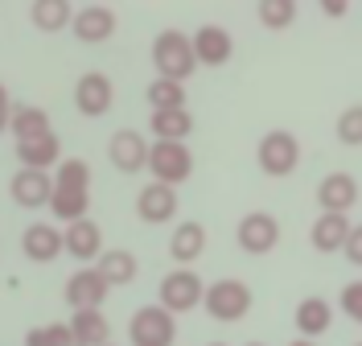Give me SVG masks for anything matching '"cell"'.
<instances>
[{"instance_id":"1","label":"cell","mask_w":362,"mask_h":346,"mask_svg":"<svg viewBox=\"0 0 362 346\" xmlns=\"http://www.w3.org/2000/svg\"><path fill=\"white\" fill-rule=\"evenodd\" d=\"M153 67H157V79H173V83H185L194 70H198V58H194V38L181 33V29H160L153 38Z\"/></svg>"},{"instance_id":"2","label":"cell","mask_w":362,"mask_h":346,"mask_svg":"<svg viewBox=\"0 0 362 346\" xmlns=\"http://www.w3.org/2000/svg\"><path fill=\"white\" fill-rule=\"evenodd\" d=\"M251 305H255V297H251V289L243 284V280H235V277H223V280H214V284H206V301H202V309L214 318V322H243L251 313Z\"/></svg>"},{"instance_id":"3","label":"cell","mask_w":362,"mask_h":346,"mask_svg":"<svg viewBox=\"0 0 362 346\" xmlns=\"http://www.w3.org/2000/svg\"><path fill=\"white\" fill-rule=\"evenodd\" d=\"M255 161L268 178H293L296 165H300V140L288 132V128H272L259 137V149H255Z\"/></svg>"},{"instance_id":"4","label":"cell","mask_w":362,"mask_h":346,"mask_svg":"<svg viewBox=\"0 0 362 346\" xmlns=\"http://www.w3.org/2000/svg\"><path fill=\"white\" fill-rule=\"evenodd\" d=\"M202 301H206V284H202V277H198L194 268H173V272L160 277L157 305L160 309H169L173 318H177V313H189V309H198Z\"/></svg>"},{"instance_id":"5","label":"cell","mask_w":362,"mask_h":346,"mask_svg":"<svg viewBox=\"0 0 362 346\" xmlns=\"http://www.w3.org/2000/svg\"><path fill=\"white\" fill-rule=\"evenodd\" d=\"M148 173H153V182L160 185H185L194 178V153H189V144H173V140H153V149H148Z\"/></svg>"},{"instance_id":"6","label":"cell","mask_w":362,"mask_h":346,"mask_svg":"<svg viewBox=\"0 0 362 346\" xmlns=\"http://www.w3.org/2000/svg\"><path fill=\"white\" fill-rule=\"evenodd\" d=\"M128 342L132 346H173L177 342V318L160 305H140L128 318Z\"/></svg>"},{"instance_id":"7","label":"cell","mask_w":362,"mask_h":346,"mask_svg":"<svg viewBox=\"0 0 362 346\" xmlns=\"http://www.w3.org/2000/svg\"><path fill=\"white\" fill-rule=\"evenodd\" d=\"M235 243L247 255L276 252V243H280V219L268 214V210H247V214L239 219V227H235Z\"/></svg>"},{"instance_id":"8","label":"cell","mask_w":362,"mask_h":346,"mask_svg":"<svg viewBox=\"0 0 362 346\" xmlns=\"http://www.w3.org/2000/svg\"><path fill=\"white\" fill-rule=\"evenodd\" d=\"M107 293H112V284H107V277H103L99 268H78V272H70L66 289H62V297H66L70 309H103Z\"/></svg>"},{"instance_id":"9","label":"cell","mask_w":362,"mask_h":346,"mask_svg":"<svg viewBox=\"0 0 362 346\" xmlns=\"http://www.w3.org/2000/svg\"><path fill=\"white\" fill-rule=\"evenodd\" d=\"M115 103V83L103 74V70H87L78 83H74V108L90 120H99V115H107Z\"/></svg>"},{"instance_id":"10","label":"cell","mask_w":362,"mask_h":346,"mask_svg":"<svg viewBox=\"0 0 362 346\" xmlns=\"http://www.w3.org/2000/svg\"><path fill=\"white\" fill-rule=\"evenodd\" d=\"M148 140L140 137L136 128H119V132H112V140H107V161L119 169V173H140V169H148Z\"/></svg>"},{"instance_id":"11","label":"cell","mask_w":362,"mask_h":346,"mask_svg":"<svg viewBox=\"0 0 362 346\" xmlns=\"http://www.w3.org/2000/svg\"><path fill=\"white\" fill-rule=\"evenodd\" d=\"M136 219L148 223V227L173 223L177 219V190L173 185H160V182H148L136 194Z\"/></svg>"},{"instance_id":"12","label":"cell","mask_w":362,"mask_h":346,"mask_svg":"<svg viewBox=\"0 0 362 346\" xmlns=\"http://www.w3.org/2000/svg\"><path fill=\"white\" fill-rule=\"evenodd\" d=\"M194 58H198V67H226L230 58H235V38H230V29L223 25H198L194 33Z\"/></svg>"},{"instance_id":"13","label":"cell","mask_w":362,"mask_h":346,"mask_svg":"<svg viewBox=\"0 0 362 346\" xmlns=\"http://www.w3.org/2000/svg\"><path fill=\"white\" fill-rule=\"evenodd\" d=\"M358 182H354V173H325L321 185H317V207L321 214H350V210L358 207Z\"/></svg>"},{"instance_id":"14","label":"cell","mask_w":362,"mask_h":346,"mask_svg":"<svg viewBox=\"0 0 362 346\" xmlns=\"http://www.w3.org/2000/svg\"><path fill=\"white\" fill-rule=\"evenodd\" d=\"M62 239H66V255L78 260L83 268H87V264H99V255L107 252V248H103V227H99L95 219H78V223L62 227Z\"/></svg>"},{"instance_id":"15","label":"cell","mask_w":362,"mask_h":346,"mask_svg":"<svg viewBox=\"0 0 362 346\" xmlns=\"http://www.w3.org/2000/svg\"><path fill=\"white\" fill-rule=\"evenodd\" d=\"M8 198L25 210L49 207V198H54V178H49L45 169H17L13 182H8Z\"/></svg>"},{"instance_id":"16","label":"cell","mask_w":362,"mask_h":346,"mask_svg":"<svg viewBox=\"0 0 362 346\" xmlns=\"http://www.w3.org/2000/svg\"><path fill=\"white\" fill-rule=\"evenodd\" d=\"M21 252L33 264H54L58 255L66 252V239H62V231L54 223H29L21 231Z\"/></svg>"},{"instance_id":"17","label":"cell","mask_w":362,"mask_h":346,"mask_svg":"<svg viewBox=\"0 0 362 346\" xmlns=\"http://www.w3.org/2000/svg\"><path fill=\"white\" fill-rule=\"evenodd\" d=\"M115 8L107 4H83L78 13H74V25H70V33L78 38V42H87V46H99V42H107L115 38Z\"/></svg>"},{"instance_id":"18","label":"cell","mask_w":362,"mask_h":346,"mask_svg":"<svg viewBox=\"0 0 362 346\" xmlns=\"http://www.w3.org/2000/svg\"><path fill=\"white\" fill-rule=\"evenodd\" d=\"M350 231H354L350 214H317L313 227H309V243H313V252L334 255V252H341V248H346Z\"/></svg>"},{"instance_id":"19","label":"cell","mask_w":362,"mask_h":346,"mask_svg":"<svg viewBox=\"0 0 362 346\" xmlns=\"http://www.w3.org/2000/svg\"><path fill=\"white\" fill-rule=\"evenodd\" d=\"M293 325H296V334L300 338H321V334H329V325H334V305L325 297H305L300 305H296V313H293Z\"/></svg>"},{"instance_id":"20","label":"cell","mask_w":362,"mask_h":346,"mask_svg":"<svg viewBox=\"0 0 362 346\" xmlns=\"http://www.w3.org/2000/svg\"><path fill=\"white\" fill-rule=\"evenodd\" d=\"M206 252V227L198 223V219H185L181 227H173V235H169V255H173V264H194V260H202Z\"/></svg>"},{"instance_id":"21","label":"cell","mask_w":362,"mask_h":346,"mask_svg":"<svg viewBox=\"0 0 362 346\" xmlns=\"http://www.w3.org/2000/svg\"><path fill=\"white\" fill-rule=\"evenodd\" d=\"M70 334L78 346H107L112 342V322L103 309H74L70 313Z\"/></svg>"},{"instance_id":"22","label":"cell","mask_w":362,"mask_h":346,"mask_svg":"<svg viewBox=\"0 0 362 346\" xmlns=\"http://www.w3.org/2000/svg\"><path fill=\"white\" fill-rule=\"evenodd\" d=\"M95 268L107 277L112 289H128V284L140 277V260H136V252H128V248H107V252L99 255Z\"/></svg>"},{"instance_id":"23","label":"cell","mask_w":362,"mask_h":346,"mask_svg":"<svg viewBox=\"0 0 362 346\" xmlns=\"http://www.w3.org/2000/svg\"><path fill=\"white\" fill-rule=\"evenodd\" d=\"M17 161L25 169H58L62 165V140L54 137H37V140H21L17 144Z\"/></svg>"},{"instance_id":"24","label":"cell","mask_w":362,"mask_h":346,"mask_svg":"<svg viewBox=\"0 0 362 346\" xmlns=\"http://www.w3.org/2000/svg\"><path fill=\"white\" fill-rule=\"evenodd\" d=\"M74 4L70 0H33V8H29V21L33 29H42V33H62L74 25Z\"/></svg>"},{"instance_id":"25","label":"cell","mask_w":362,"mask_h":346,"mask_svg":"<svg viewBox=\"0 0 362 346\" xmlns=\"http://www.w3.org/2000/svg\"><path fill=\"white\" fill-rule=\"evenodd\" d=\"M8 132L17 137V144H21V140L49 137L54 128H49V115H45V108H37V103H17V108H13V124H8Z\"/></svg>"},{"instance_id":"26","label":"cell","mask_w":362,"mask_h":346,"mask_svg":"<svg viewBox=\"0 0 362 346\" xmlns=\"http://www.w3.org/2000/svg\"><path fill=\"white\" fill-rule=\"evenodd\" d=\"M148 128H153L157 140L185 144V137L194 132V115H189V108H181V112H153L148 115Z\"/></svg>"},{"instance_id":"27","label":"cell","mask_w":362,"mask_h":346,"mask_svg":"<svg viewBox=\"0 0 362 346\" xmlns=\"http://www.w3.org/2000/svg\"><path fill=\"white\" fill-rule=\"evenodd\" d=\"M90 190H54V198H49V214L58 219V223H78V219H90Z\"/></svg>"},{"instance_id":"28","label":"cell","mask_w":362,"mask_h":346,"mask_svg":"<svg viewBox=\"0 0 362 346\" xmlns=\"http://www.w3.org/2000/svg\"><path fill=\"white\" fill-rule=\"evenodd\" d=\"M144 95H148L153 112H181L185 108V83H173V79H153Z\"/></svg>"},{"instance_id":"29","label":"cell","mask_w":362,"mask_h":346,"mask_svg":"<svg viewBox=\"0 0 362 346\" xmlns=\"http://www.w3.org/2000/svg\"><path fill=\"white\" fill-rule=\"evenodd\" d=\"M255 13H259V25L272 29V33H280V29H288L296 21V0H259L255 4Z\"/></svg>"},{"instance_id":"30","label":"cell","mask_w":362,"mask_h":346,"mask_svg":"<svg viewBox=\"0 0 362 346\" xmlns=\"http://www.w3.org/2000/svg\"><path fill=\"white\" fill-rule=\"evenodd\" d=\"M54 190H90V165L83 157H62L54 169Z\"/></svg>"},{"instance_id":"31","label":"cell","mask_w":362,"mask_h":346,"mask_svg":"<svg viewBox=\"0 0 362 346\" xmlns=\"http://www.w3.org/2000/svg\"><path fill=\"white\" fill-rule=\"evenodd\" d=\"M25 346H74L70 322H49V325H33L25 334Z\"/></svg>"},{"instance_id":"32","label":"cell","mask_w":362,"mask_h":346,"mask_svg":"<svg viewBox=\"0 0 362 346\" xmlns=\"http://www.w3.org/2000/svg\"><path fill=\"white\" fill-rule=\"evenodd\" d=\"M334 132H338V140L346 144V149H358L362 144V103H350V108L338 115Z\"/></svg>"},{"instance_id":"33","label":"cell","mask_w":362,"mask_h":346,"mask_svg":"<svg viewBox=\"0 0 362 346\" xmlns=\"http://www.w3.org/2000/svg\"><path fill=\"white\" fill-rule=\"evenodd\" d=\"M338 309L350 318V322L362 325V280H350V284H341L338 293Z\"/></svg>"},{"instance_id":"34","label":"cell","mask_w":362,"mask_h":346,"mask_svg":"<svg viewBox=\"0 0 362 346\" xmlns=\"http://www.w3.org/2000/svg\"><path fill=\"white\" fill-rule=\"evenodd\" d=\"M341 252H346L350 264H358V268H362V223H354V231H350V239H346V248H341Z\"/></svg>"},{"instance_id":"35","label":"cell","mask_w":362,"mask_h":346,"mask_svg":"<svg viewBox=\"0 0 362 346\" xmlns=\"http://www.w3.org/2000/svg\"><path fill=\"white\" fill-rule=\"evenodd\" d=\"M8 124H13V99H8V87L0 83V137L8 132Z\"/></svg>"},{"instance_id":"36","label":"cell","mask_w":362,"mask_h":346,"mask_svg":"<svg viewBox=\"0 0 362 346\" xmlns=\"http://www.w3.org/2000/svg\"><path fill=\"white\" fill-rule=\"evenodd\" d=\"M321 13L338 21V17H346V13H350V4H346V0H321Z\"/></svg>"},{"instance_id":"37","label":"cell","mask_w":362,"mask_h":346,"mask_svg":"<svg viewBox=\"0 0 362 346\" xmlns=\"http://www.w3.org/2000/svg\"><path fill=\"white\" fill-rule=\"evenodd\" d=\"M288 346H317V342H313V338H293Z\"/></svg>"},{"instance_id":"38","label":"cell","mask_w":362,"mask_h":346,"mask_svg":"<svg viewBox=\"0 0 362 346\" xmlns=\"http://www.w3.org/2000/svg\"><path fill=\"white\" fill-rule=\"evenodd\" d=\"M247 346H264V342H247Z\"/></svg>"},{"instance_id":"39","label":"cell","mask_w":362,"mask_h":346,"mask_svg":"<svg viewBox=\"0 0 362 346\" xmlns=\"http://www.w3.org/2000/svg\"><path fill=\"white\" fill-rule=\"evenodd\" d=\"M210 346H226V342H210Z\"/></svg>"},{"instance_id":"40","label":"cell","mask_w":362,"mask_h":346,"mask_svg":"<svg viewBox=\"0 0 362 346\" xmlns=\"http://www.w3.org/2000/svg\"><path fill=\"white\" fill-rule=\"evenodd\" d=\"M354 346H362V342H354Z\"/></svg>"},{"instance_id":"41","label":"cell","mask_w":362,"mask_h":346,"mask_svg":"<svg viewBox=\"0 0 362 346\" xmlns=\"http://www.w3.org/2000/svg\"><path fill=\"white\" fill-rule=\"evenodd\" d=\"M107 346H115V342H107Z\"/></svg>"},{"instance_id":"42","label":"cell","mask_w":362,"mask_h":346,"mask_svg":"<svg viewBox=\"0 0 362 346\" xmlns=\"http://www.w3.org/2000/svg\"><path fill=\"white\" fill-rule=\"evenodd\" d=\"M74 346H78V342H74Z\"/></svg>"}]
</instances>
